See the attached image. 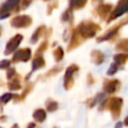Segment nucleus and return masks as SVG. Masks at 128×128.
Returning a JSON list of instances; mask_svg holds the SVG:
<instances>
[{
  "label": "nucleus",
  "instance_id": "obj_1",
  "mask_svg": "<svg viewBox=\"0 0 128 128\" xmlns=\"http://www.w3.org/2000/svg\"><path fill=\"white\" fill-rule=\"evenodd\" d=\"M98 26L92 24V23H88V24H83L80 27V32L84 37H91L95 34L96 30H97Z\"/></svg>",
  "mask_w": 128,
  "mask_h": 128
},
{
  "label": "nucleus",
  "instance_id": "obj_2",
  "mask_svg": "<svg viewBox=\"0 0 128 128\" xmlns=\"http://www.w3.org/2000/svg\"><path fill=\"white\" fill-rule=\"evenodd\" d=\"M21 40H22V36H21V35H16L15 37H13V38L8 42L5 53H6V54H8V53L13 52V51L17 48V46L19 45V43H20V41H21Z\"/></svg>",
  "mask_w": 128,
  "mask_h": 128
},
{
  "label": "nucleus",
  "instance_id": "obj_3",
  "mask_svg": "<svg viewBox=\"0 0 128 128\" xmlns=\"http://www.w3.org/2000/svg\"><path fill=\"white\" fill-rule=\"evenodd\" d=\"M30 22H31V19L28 16H18L12 20L11 24L15 27H24L29 25Z\"/></svg>",
  "mask_w": 128,
  "mask_h": 128
},
{
  "label": "nucleus",
  "instance_id": "obj_4",
  "mask_svg": "<svg viewBox=\"0 0 128 128\" xmlns=\"http://www.w3.org/2000/svg\"><path fill=\"white\" fill-rule=\"evenodd\" d=\"M127 10H128V0H121L119 2V5L117 6V8L115 9V11L113 13V18L122 15Z\"/></svg>",
  "mask_w": 128,
  "mask_h": 128
},
{
  "label": "nucleus",
  "instance_id": "obj_5",
  "mask_svg": "<svg viewBox=\"0 0 128 128\" xmlns=\"http://www.w3.org/2000/svg\"><path fill=\"white\" fill-rule=\"evenodd\" d=\"M30 58V50L25 49V50H20L14 55V61H27Z\"/></svg>",
  "mask_w": 128,
  "mask_h": 128
},
{
  "label": "nucleus",
  "instance_id": "obj_6",
  "mask_svg": "<svg viewBox=\"0 0 128 128\" xmlns=\"http://www.w3.org/2000/svg\"><path fill=\"white\" fill-rule=\"evenodd\" d=\"M45 117H46V114H45L44 110H42V109H38V110H36L34 112V118L37 121H40L41 122V121H43L45 119Z\"/></svg>",
  "mask_w": 128,
  "mask_h": 128
},
{
  "label": "nucleus",
  "instance_id": "obj_7",
  "mask_svg": "<svg viewBox=\"0 0 128 128\" xmlns=\"http://www.w3.org/2000/svg\"><path fill=\"white\" fill-rule=\"evenodd\" d=\"M19 0H8L3 6H2V11H8V9H11L13 8L17 3H18Z\"/></svg>",
  "mask_w": 128,
  "mask_h": 128
},
{
  "label": "nucleus",
  "instance_id": "obj_8",
  "mask_svg": "<svg viewBox=\"0 0 128 128\" xmlns=\"http://www.w3.org/2000/svg\"><path fill=\"white\" fill-rule=\"evenodd\" d=\"M43 65H44V61L42 58H37V59L33 60V70H36L37 68H39Z\"/></svg>",
  "mask_w": 128,
  "mask_h": 128
},
{
  "label": "nucleus",
  "instance_id": "obj_9",
  "mask_svg": "<svg viewBox=\"0 0 128 128\" xmlns=\"http://www.w3.org/2000/svg\"><path fill=\"white\" fill-rule=\"evenodd\" d=\"M115 83H117V81H113V82H110V84L108 85V86H106V91L108 92V93H111V92H113L114 90H115V88H116V85L117 84H115Z\"/></svg>",
  "mask_w": 128,
  "mask_h": 128
},
{
  "label": "nucleus",
  "instance_id": "obj_10",
  "mask_svg": "<svg viewBox=\"0 0 128 128\" xmlns=\"http://www.w3.org/2000/svg\"><path fill=\"white\" fill-rule=\"evenodd\" d=\"M86 0H71V6L73 7H80L84 5Z\"/></svg>",
  "mask_w": 128,
  "mask_h": 128
},
{
  "label": "nucleus",
  "instance_id": "obj_11",
  "mask_svg": "<svg viewBox=\"0 0 128 128\" xmlns=\"http://www.w3.org/2000/svg\"><path fill=\"white\" fill-rule=\"evenodd\" d=\"M76 69H77V67H76L75 65L70 66V67L67 69V71H66V79H67V78H69V77H70V75H71V74H72Z\"/></svg>",
  "mask_w": 128,
  "mask_h": 128
},
{
  "label": "nucleus",
  "instance_id": "obj_12",
  "mask_svg": "<svg viewBox=\"0 0 128 128\" xmlns=\"http://www.w3.org/2000/svg\"><path fill=\"white\" fill-rule=\"evenodd\" d=\"M62 56H63V51H62L61 48H58L57 51H55V58H56L57 61H58V60H60V59L62 58Z\"/></svg>",
  "mask_w": 128,
  "mask_h": 128
},
{
  "label": "nucleus",
  "instance_id": "obj_13",
  "mask_svg": "<svg viewBox=\"0 0 128 128\" xmlns=\"http://www.w3.org/2000/svg\"><path fill=\"white\" fill-rule=\"evenodd\" d=\"M125 58H126V56L124 55V54H118V55H116L115 56V60H116V62H124V60H125Z\"/></svg>",
  "mask_w": 128,
  "mask_h": 128
},
{
  "label": "nucleus",
  "instance_id": "obj_14",
  "mask_svg": "<svg viewBox=\"0 0 128 128\" xmlns=\"http://www.w3.org/2000/svg\"><path fill=\"white\" fill-rule=\"evenodd\" d=\"M47 107H48V110L49 111H53L57 108V103L55 102H50L49 104H47Z\"/></svg>",
  "mask_w": 128,
  "mask_h": 128
},
{
  "label": "nucleus",
  "instance_id": "obj_15",
  "mask_svg": "<svg viewBox=\"0 0 128 128\" xmlns=\"http://www.w3.org/2000/svg\"><path fill=\"white\" fill-rule=\"evenodd\" d=\"M12 97V95L10 94V93H6V94H4L3 96H2V98H1V100L3 101V102H7V101H9L10 100V98Z\"/></svg>",
  "mask_w": 128,
  "mask_h": 128
},
{
  "label": "nucleus",
  "instance_id": "obj_16",
  "mask_svg": "<svg viewBox=\"0 0 128 128\" xmlns=\"http://www.w3.org/2000/svg\"><path fill=\"white\" fill-rule=\"evenodd\" d=\"M116 70H117L116 65L113 64V65H111V67H110V69H109V71H108V74H109V75H110V74H114V73L116 72Z\"/></svg>",
  "mask_w": 128,
  "mask_h": 128
},
{
  "label": "nucleus",
  "instance_id": "obj_17",
  "mask_svg": "<svg viewBox=\"0 0 128 128\" xmlns=\"http://www.w3.org/2000/svg\"><path fill=\"white\" fill-rule=\"evenodd\" d=\"M5 66H9V62L8 61H5V60H3L2 62H1V68H5Z\"/></svg>",
  "mask_w": 128,
  "mask_h": 128
},
{
  "label": "nucleus",
  "instance_id": "obj_18",
  "mask_svg": "<svg viewBox=\"0 0 128 128\" xmlns=\"http://www.w3.org/2000/svg\"><path fill=\"white\" fill-rule=\"evenodd\" d=\"M31 0H23V7H27L30 4Z\"/></svg>",
  "mask_w": 128,
  "mask_h": 128
},
{
  "label": "nucleus",
  "instance_id": "obj_19",
  "mask_svg": "<svg viewBox=\"0 0 128 128\" xmlns=\"http://www.w3.org/2000/svg\"><path fill=\"white\" fill-rule=\"evenodd\" d=\"M13 74H14V70H13V69H10V70H9V73H8L7 75H8V77H9V78H11Z\"/></svg>",
  "mask_w": 128,
  "mask_h": 128
}]
</instances>
